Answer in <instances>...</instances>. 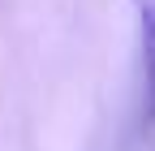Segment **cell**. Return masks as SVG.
Listing matches in <instances>:
<instances>
[{"instance_id":"6da1fadb","label":"cell","mask_w":155,"mask_h":151,"mask_svg":"<svg viewBox=\"0 0 155 151\" xmlns=\"http://www.w3.org/2000/svg\"><path fill=\"white\" fill-rule=\"evenodd\" d=\"M142 39V125H155V0H134Z\"/></svg>"}]
</instances>
